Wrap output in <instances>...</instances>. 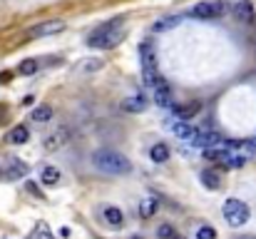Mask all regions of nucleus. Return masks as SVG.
Wrapping results in <instances>:
<instances>
[{
  "label": "nucleus",
  "mask_w": 256,
  "mask_h": 239,
  "mask_svg": "<svg viewBox=\"0 0 256 239\" xmlns=\"http://www.w3.org/2000/svg\"><path fill=\"white\" fill-rule=\"evenodd\" d=\"M124 38V20L122 18H114L100 28H94L87 38V45L94 48V50H110L114 45H120V40Z\"/></svg>",
  "instance_id": "obj_1"
},
{
  "label": "nucleus",
  "mask_w": 256,
  "mask_h": 239,
  "mask_svg": "<svg viewBox=\"0 0 256 239\" xmlns=\"http://www.w3.org/2000/svg\"><path fill=\"white\" fill-rule=\"evenodd\" d=\"M142 70H157V58L150 43L142 45Z\"/></svg>",
  "instance_id": "obj_12"
},
{
  "label": "nucleus",
  "mask_w": 256,
  "mask_h": 239,
  "mask_svg": "<svg viewBox=\"0 0 256 239\" xmlns=\"http://www.w3.org/2000/svg\"><path fill=\"white\" fill-rule=\"evenodd\" d=\"M147 105H150V100L144 97V95H132V97H124L122 100V110L124 112H144L147 110Z\"/></svg>",
  "instance_id": "obj_7"
},
{
  "label": "nucleus",
  "mask_w": 256,
  "mask_h": 239,
  "mask_svg": "<svg viewBox=\"0 0 256 239\" xmlns=\"http://www.w3.org/2000/svg\"><path fill=\"white\" fill-rule=\"evenodd\" d=\"M40 182H42V184H58V182H60V172H58L55 167H42Z\"/></svg>",
  "instance_id": "obj_15"
},
{
  "label": "nucleus",
  "mask_w": 256,
  "mask_h": 239,
  "mask_svg": "<svg viewBox=\"0 0 256 239\" xmlns=\"http://www.w3.org/2000/svg\"><path fill=\"white\" fill-rule=\"evenodd\" d=\"M132 239H142V237H132Z\"/></svg>",
  "instance_id": "obj_26"
},
{
  "label": "nucleus",
  "mask_w": 256,
  "mask_h": 239,
  "mask_svg": "<svg viewBox=\"0 0 256 239\" xmlns=\"http://www.w3.org/2000/svg\"><path fill=\"white\" fill-rule=\"evenodd\" d=\"M154 102H157L160 107H172V90L167 82H160V85L154 87Z\"/></svg>",
  "instance_id": "obj_9"
},
{
  "label": "nucleus",
  "mask_w": 256,
  "mask_h": 239,
  "mask_svg": "<svg viewBox=\"0 0 256 239\" xmlns=\"http://www.w3.org/2000/svg\"><path fill=\"white\" fill-rule=\"evenodd\" d=\"M232 13H234V18H236L239 23H254L256 20L254 5H252L249 0H236L234 8H232Z\"/></svg>",
  "instance_id": "obj_5"
},
{
  "label": "nucleus",
  "mask_w": 256,
  "mask_h": 239,
  "mask_svg": "<svg viewBox=\"0 0 256 239\" xmlns=\"http://www.w3.org/2000/svg\"><path fill=\"white\" fill-rule=\"evenodd\" d=\"M68 137H70V132H68V130H60V132L50 135V137L45 140V150H48V152H55V150H60V147L68 142Z\"/></svg>",
  "instance_id": "obj_11"
},
{
  "label": "nucleus",
  "mask_w": 256,
  "mask_h": 239,
  "mask_svg": "<svg viewBox=\"0 0 256 239\" xmlns=\"http://www.w3.org/2000/svg\"><path fill=\"white\" fill-rule=\"evenodd\" d=\"M226 13V5L222 0H202L192 8V15L199 20H216Z\"/></svg>",
  "instance_id": "obj_4"
},
{
  "label": "nucleus",
  "mask_w": 256,
  "mask_h": 239,
  "mask_svg": "<svg viewBox=\"0 0 256 239\" xmlns=\"http://www.w3.org/2000/svg\"><path fill=\"white\" fill-rule=\"evenodd\" d=\"M92 164L100 169V172H107V174H124L132 169L130 159L114 150H97L92 155Z\"/></svg>",
  "instance_id": "obj_2"
},
{
  "label": "nucleus",
  "mask_w": 256,
  "mask_h": 239,
  "mask_svg": "<svg viewBox=\"0 0 256 239\" xmlns=\"http://www.w3.org/2000/svg\"><path fill=\"white\" fill-rule=\"evenodd\" d=\"M35 239H52V232H50L45 224H40V227L35 229Z\"/></svg>",
  "instance_id": "obj_23"
},
{
  "label": "nucleus",
  "mask_w": 256,
  "mask_h": 239,
  "mask_svg": "<svg viewBox=\"0 0 256 239\" xmlns=\"http://www.w3.org/2000/svg\"><path fill=\"white\" fill-rule=\"evenodd\" d=\"M50 117H52V107H50V105H40V107H35L32 115H30V120H35V122H48Z\"/></svg>",
  "instance_id": "obj_14"
},
{
  "label": "nucleus",
  "mask_w": 256,
  "mask_h": 239,
  "mask_svg": "<svg viewBox=\"0 0 256 239\" xmlns=\"http://www.w3.org/2000/svg\"><path fill=\"white\" fill-rule=\"evenodd\" d=\"M20 73L22 75H35L38 73V63L35 60H22L20 63Z\"/></svg>",
  "instance_id": "obj_20"
},
{
  "label": "nucleus",
  "mask_w": 256,
  "mask_h": 239,
  "mask_svg": "<svg viewBox=\"0 0 256 239\" xmlns=\"http://www.w3.org/2000/svg\"><path fill=\"white\" fill-rule=\"evenodd\" d=\"M244 239H256V237H244Z\"/></svg>",
  "instance_id": "obj_25"
},
{
  "label": "nucleus",
  "mask_w": 256,
  "mask_h": 239,
  "mask_svg": "<svg viewBox=\"0 0 256 239\" xmlns=\"http://www.w3.org/2000/svg\"><path fill=\"white\" fill-rule=\"evenodd\" d=\"M104 222H107L110 227H122L124 214H122L117 207H104Z\"/></svg>",
  "instance_id": "obj_13"
},
{
  "label": "nucleus",
  "mask_w": 256,
  "mask_h": 239,
  "mask_svg": "<svg viewBox=\"0 0 256 239\" xmlns=\"http://www.w3.org/2000/svg\"><path fill=\"white\" fill-rule=\"evenodd\" d=\"M172 130H174V135H176L179 140H186V142H194V140H196V135H199V130H196V127H192L189 122H176Z\"/></svg>",
  "instance_id": "obj_8"
},
{
  "label": "nucleus",
  "mask_w": 256,
  "mask_h": 239,
  "mask_svg": "<svg viewBox=\"0 0 256 239\" xmlns=\"http://www.w3.org/2000/svg\"><path fill=\"white\" fill-rule=\"evenodd\" d=\"M179 20H182V18H164V20H160V23L154 25V30H170L174 25H179Z\"/></svg>",
  "instance_id": "obj_21"
},
{
  "label": "nucleus",
  "mask_w": 256,
  "mask_h": 239,
  "mask_svg": "<svg viewBox=\"0 0 256 239\" xmlns=\"http://www.w3.org/2000/svg\"><path fill=\"white\" fill-rule=\"evenodd\" d=\"M150 157L154 159V162H164V159H170V147L164 142H160V145H154L150 150Z\"/></svg>",
  "instance_id": "obj_17"
},
{
  "label": "nucleus",
  "mask_w": 256,
  "mask_h": 239,
  "mask_svg": "<svg viewBox=\"0 0 256 239\" xmlns=\"http://www.w3.org/2000/svg\"><path fill=\"white\" fill-rule=\"evenodd\" d=\"M28 137H30L28 127H25V125H15V127L8 132V137H5V140H8L10 145H25V142H28Z\"/></svg>",
  "instance_id": "obj_10"
},
{
  "label": "nucleus",
  "mask_w": 256,
  "mask_h": 239,
  "mask_svg": "<svg viewBox=\"0 0 256 239\" xmlns=\"http://www.w3.org/2000/svg\"><path fill=\"white\" fill-rule=\"evenodd\" d=\"M154 209H157V199L154 197H150V199H144L142 204H140V214L147 219V217H152L154 214Z\"/></svg>",
  "instance_id": "obj_18"
},
{
  "label": "nucleus",
  "mask_w": 256,
  "mask_h": 239,
  "mask_svg": "<svg viewBox=\"0 0 256 239\" xmlns=\"http://www.w3.org/2000/svg\"><path fill=\"white\" fill-rule=\"evenodd\" d=\"M249 207L242 202V199H226L224 202V219L229 222V227H242V224H246L249 222Z\"/></svg>",
  "instance_id": "obj_3"
},
{
  "label": "nucleus",
  "mask_w": 256,
  "mask_h": 239,
  "mask_svg": "<svg viewBox=\"0 0 256 239\" xmlns=\"http://www.w3.org/2000/svg\"><path fill=\"white\" fill-rule=\"evenodd\" d=\"M157 234H160L162 239H174V229H172L170 224H162V227L157 229Z\"/></svg>",
  "instance_id": "obj_24"
},
{
  "label": "nucleus",
  "mask_w": 256,
  "mask_h": 239,
  "mask_svg": "<svg viewBox=\"0 0 256 239\" xmlns=\"http://www.w3.org/2000/svg\"><path fill=\"white\" fill-rule=\"evenodd\" d=\"M202 182H204L209 189H216V187H219V174H216V172H204V174H202Z\"/></svg>",
  "instance_id": "obj_19"
},
{
  "label": "nucleus",
  "mask_w": 256,
  "mask_h": 239,
  "mask_svg": "<svg viewBox=\"0 0 256 239\" xmlns=\"http://www.w3.org/2000/svg\"><path fill=\"white\" fill-rule=\"evenodd\" d=\"M202 110V102H192V105H186V107H182L176 115H179V122H186V120H192L196 112Z\"/></svg>",
  "instance_id": "obj_16"
},
{
  "label": "nucleus",
  "mask_w": 256,
  "mask_h": 239,
  "mask_svg": "<svg viewBox=\"0 0 256 239\" xmlns=\"http://www.w3.org/2000/svg\"><path fill=\"white\" fill-rule=\"evenodd\" d=\"M196 239H216V232L212 227H199L196 229Z\"/></svg>",
  "instance_id": "obj_22"
},
{
  "label": "nucleus",
  "mask_w": 256,
  "mask_h": 239,
  "mask_svg": "<svg viewBox=\"0 0 256 239\" xmlns=\"http://www.w3.org/2000/svg\"><path fill=\"white\" fill-rule=\"evenodd\" d=\"M62 28H65L62 20H50V23H40V25H35V28L30 30V35H32V38H45V35H55V33H60Z\"/></svg>",
  "instance_id": "obj_6"
}]
</instances>
